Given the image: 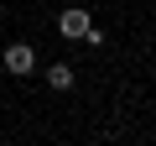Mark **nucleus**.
Listing matches in <instances>:
<instances>
[{
	"label": "nucleus",
	"instance_id": "obj_1",
	"mask_svg": "<svg viewBox=\"0 0 156 146\" xmlns=\"http://www.w3.org/2000/svg\"><path fill=\"white\" fill-rule=\"evenodd\" d=\"M57 26H62V37H89V26H94V16H89L83 5H68Z\"/></svg>",
	"mask_w": 156,
	"mask_h": 146
},
{
	"label": "nucleus",
	"instance_id": "obj_2",
	"mask_svg": "<svg viewBox=\"0 0 156 146\" xmlns=\"http://www.w3.org/2000/svg\"><path fill=\"white\" fill-rule=\"evenodd\" d=\"M5 68H11V73H21V78H26V73L37 68V52H31L26 42H11V47H5Z\"/></svg>",
	"mask_w": 156,
	"mask_h": 146
},
{
	"label": "nucleus",
	"instance_id": "obj_3",
	"mask_svg": "<svg viewBox=\"0 0 156 146\" xmlns=\"http://www.w3.org/2000/svg\"><path fill=\"white\" fill-rule=\"evenodd\" d=\"M47 84H52V89H73V73L57 63V68H47Z\"/></svg>",
	"mask_w": 156,
	"mask_h": 146
}]
</instances>
